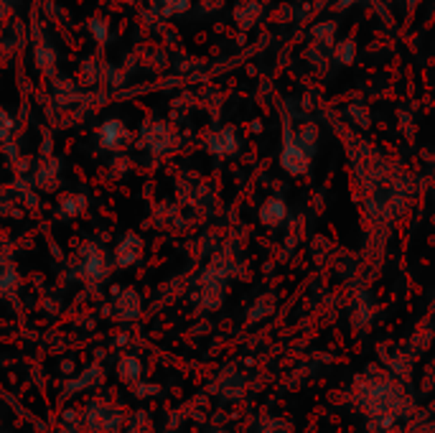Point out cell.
Listing matches in <instances>:
<instances>
[{
    "label": "cell",
    "mask_w": 435,
    "mask_h": 433,
    "mask_svg": "<svg viewBox=\"0 0 435 433\" xmlns=\"http://www.w3.org/2000/svg\"><path fill=\"white\" fill-rule=\"evenodd\" d=\"M364 406L369 408V413H372L379 423L387 425L397 418V410H400L402 406V395H400V390H397V385L377 380L364 390Z\"/></svg>",
    "instance_id": "1"
},
{
    "label": "cell",
    "mask_w": 435,
    "mask_h": 433,
    "mask_svg": "<svg viewBox=\"0 0 435 433\" xmlns=\"http://www.w3.org/2000/svg\"><path fill=\"white\" fill-rule=\"evenodd\" d=\"M316 130L314 128H305L298 138L290 140L287 135L285 151H283V166L285 171L290 173H303L308 168V161H311V153L316 151Z\"/></svg>",
    "instance_id": "2"
},
{
    "label": "cell",
    "mask_w": 435,
    "mask_h": 433,
    "mask_svg": "<svg viewBox=\"0 0 435 433\" xmlns=\"http://www.w3.org/2000/svg\"><path fill=\"white\" fill-rule=\"evenodd\" d=\"M125 140H128V130H125V125L120 120H110L99 128V143L105 148H113V151L115 148H122Z\"/></svg>",
    "instance_id": "3"
},
{
    "label": "cell",
    "mask_w": 435,
    "mask_h": 433,
    "mask_svg": "<svg viewBox=\"0 0 435 433\" xmlns=\"http://www.w3.org/2000/svg\"><path fill=\"white\" fill-rule=\"evenodd\" d=\"M209 151H214V153H232V151H237V135L235 130H219V133H214L209 138Z\"/></svg>",
    "instance_id": "4"
},
{
    "label": "cell",
    "mask_w": 435,
    "mask_h": 433,
    "mask_svg": "<svg viewBox=\"0 0 435 433\" xmlns=\"http://www.w3.org/2000/svg\"><path fill=\"white\" fill-rule=\"evenodd\" d=\"M138 258H140V240L135 234H128L125 243L117 247V265L128 268V265H132Z\"/></svg>",
    "instance_id": "5"
},
{
    "label": "cell",
    "mask_w": 435,
    "mask_h": 433,
    "mask_svg": "<svg viewBox=\"0 0 435 433\" xmlns=\"http://www.w3.org/2000/svg\"><path fill=\"white\" fill-rule=\"evenodd\" d=\"M287 214V209L285 204L280 199H268L265 204H262V212H260V219L265 222V225H270V227H278L283 219H285Z\"/></svg>",
    "instance_id": "6"
},
{
    "label": "cell",
    "mask_w": 435,
    "mask_h": 433,
    "mask_svg": "<svg viewBox=\"0 0 435 433\" xmlns=\"http://www.w3.org/2000/svg\"><path fill=\"white\" fill-rule=\"evenodd\" d=\"M82 270H84L89 278H102V276H105V258H102V252L92 250V245H89V250L84 252Z\"/></svg>",
    "instance_id": "7"
},
{
    "label": "cell",
    "mask_w": 435,
    "mask_h": 433,
    "mask_svg": "<svg viewBox=\"0 0 435 433\" xmlns=\"http://www.w3.org/2000/svg\"><path fill=\"white\" fill-rule=\"evenodd\" d=\"M117 373H120V377L125 382H135V380H140L143 367H140V362L135 359V357H125V359L120 362V367H117Z\"/></svg>",
    "instance_id": "8"
},
{
    "label": "cell",
    "mask_w": 435,
    "mask_h": 433,
    "mask_svg": "<svg viewBox=\"0 0 435 433\" xmlns=\"http://www.w3.org/2000/svg\"><path fill=\"white\" fill-rule=\"evenodd\" d=\"M145 143H148L153 151L165 148V143H168V133H165L163 125H153V128L145 130Z\"/></svg>",
    "instance_id": "9"
},
{
    "label": "cell",
    "mask_w": 435,
    "mask_h": 433,
    "mask_svg": "<svg viewBox=\"0 0 435 433\" xmlns=\"http://www.w3.org/2000/svg\"><path fill=\"white\" fill-rule=\"evenodd\" d=\"M163 3V8L168 13H176V10H186L189 8V0H161Z\"/></svg>",
    "instance_id": "10"
},
{
    "label": "cell",
    "mask_w": 435,
    "mask_h": 433,
    "mask_svg": "<svg viewBox=\"0 0 435 433\" xmlns=\"http://www.w3.org/2000/svg\"><path fill=\"white\" fill-rule=\"evenodd\" d=\"M67 212H69V214H77V212H82V209H84V199H77V197H71V199H67Z\"/></svg>",
    "instance_id": "11"
},
{
    "label": "cell",
    "mask_w": 435,
    "mask_h": 433,
    "mask_svg": "<svg viewBox=\"0 0 435 433\" xmlns=\"http://www.w3.org/2000/svg\"><path fill=\"white\" fill-rule=\"evenodd\" d=\"M349 59H351V41H346V49L341 54V61H349Z\"/></svg>",
    "instance_id": "12"
}]
</instances>
